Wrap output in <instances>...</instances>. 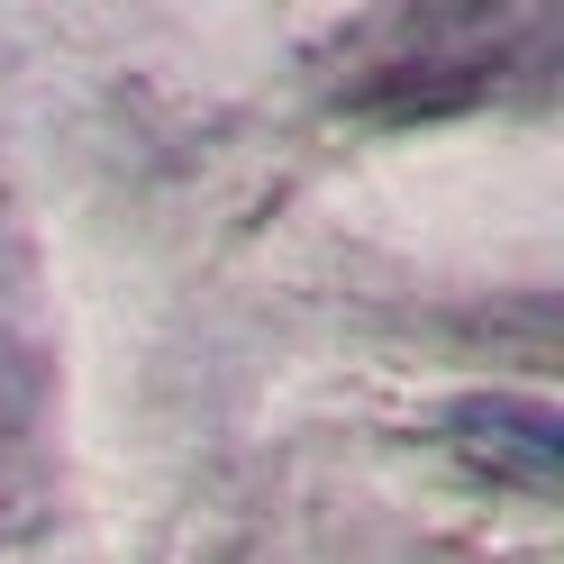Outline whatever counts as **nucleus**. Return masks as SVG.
Listing matches in <instances>:
<instances>
[{
  "label": "nucleus",
  "instance_id": "obj_1",
  "mask_svg": "<svg viewBox=\"0 0 564 564\" xmlns=\"http://www.w3.org/2000/svg\"><path fill=\"white\" fill-rule=\"evenodd\" d=\"M446 429H455V446L474 455V465H491V474H519V482H555V465H564V419L546 410V401H455L446 410Z\"/></svg>",
  "mask_w": 564,
  "mask_h": 564
}]
</instances>
